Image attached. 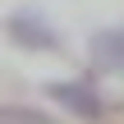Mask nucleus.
Listing matches in <instances>:
<instances>
[{
    "mask_svg": "<svg viewBox=\"0 0 124 124\" xmlns=\"http://www.w3.org/2000/svg\"><path fill=\"white\" fill-rule=\"evenodd\" d=\"M0 124H55L37 106H0Z\"/></svg>",
    "mask_w": 124,
    "mask_h": 124,
    "instance_id": "4",
    "label": "nucleus"
},
{
    "mask_svg": "<svg viewBox=\"0 0 124 124\" xmlns=\"http://www.w3.org/2000/svg\"><path fill=\"white\" fill-rule=\"evenodd\" d=\"M5 37H9L14 46H23V51H55V46H60V32H55L37 9H14V14L5 18Z\"/></svg>",
    "mask_w": 124,
    "mask_h": 124,
    "instance_id": "1",
    "label": "nucleus"
},
{
    "mask_svg": "<svg viewBox=\"0 0 124 124\" xmlns=\"http://www.w3.org/2000/svg\"><path fill=\"white\" fill-rule=\"evenodd\" d=\"M87 55H92L97 69H106V74H124V28H101V32H92Z\"/></svg>",
    "mask_w": 124,
    "mask_h": 124,
    "instance_id": "3",
    "label": "nucleus"
},
{
    "mask_svg": "<svg viewBox=\"0 0 124 124\" xmlns=\"http://www.w3.org/2000/svg\"><path fill=\"white\" fill-rule=\"evenodd\" d=\"M46 97H55L64 110H74L78 120H101V97H97V87H87V83H78V78H55V83H46Z\"/></svg>",
    "mask_w": 124,
    "mask_h": 124,
    "instance_id": "2",
    "label": "nucleus"
}]
</instances>
